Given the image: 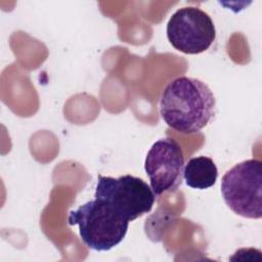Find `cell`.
Listing matches in <instances>:
<instances>
[{
	"label": "cell",
	"instance_id": "2",
	"mask_svg": "<svg viewBox=\"0 0 262 262\" xmlns=\"http://www.w3.org/2000/svg\"><path fill=\"white\" fill-rule=\"evenodd\" d=\"M68 223L78 225L83 243L97 252L110 251L118 246L126 236L129 227V221L95 198L72 210Z\"/></svg>",
	"mask_w": 262,
	"mask_h": 262
},
{
	"label": "cell",
	"instance_id": "4",
	"mask_svg": "<svg viewBox=\"0 0 262 262\" xmlns=\"http://www.w3.org/2000/svg\"><path fill=\"white\" fill-rule=\"evenodd\" d=\"M94 198L129 222L148 213L156 200L151 187L130 174L117 178L98 175Z\"/></svg>",
	"mask_w": 262,
	"mask_h": 262
},
{
	"label": "cell",
	"instance_id": "5",
	"mask_svg": "<svg viewBox=\"0 0 262 262\" xmlns=\"http://www.w3.org/2000/svg\"><path fill=\"white\" fill-rule=\"evenodd\" d=\"M170 44L185 54H200L213 44L216 29L211 16L195 6L177 9L166 28Z\"/></svg>",
	"mask_w": 262,
	"mask_h": 262
},
{
	"label": "cell",
	"instance_id": "3",
	"mask_svg": "<svg viewBox=\"0 0 262 262\" xmlns=\"http://www.w3.org/2000/svg\"><path fill=\"white\" fill-rule=\"evenodd\" d=\"M221 194L227 207L236 215L249 219L262 217V162L243 161L225 172L221 179Z\"/></svg>",
	"mask_w": 262,
	"mask_h": 262
},
{
	"label": "cell",
	"instance_id": "1",
	"mask_svg": "<svg viewBox=\"0 0 262 262\" xmlns=\"http://www.w3.org/2000/svg\"><path fill=\"white\" fill-rule=\"evenodd\" d=\"M216 98L200 79L181 76L171 80L160 99V114L173 130L194 134L205 128L215 115Z\"/></svg>",
	"mask_w": 262,
	"mask_h": 262
},
{
	"label": "cell",
	"instance_id": "7",
	"mask_svg": "<svg viewBox=\"0 0 262 262\" xmlns=\"http://www.w3.org/2000/svg\"><path fill=\"white\" fill-rule=\"evenodd\" d=\"M218 169L214 161L206 156L191 158L183 169V178L187 186L194 189L212 187L217 180Z\"/></svg>",
	"mask_w": 262,
	"mask_h": 262
},
{
	"label": "cell",
	"instance_id": "6",
	"mask_svg": "<svg viewBox=\"0 0 262 262\" xmlns=\"http://www.w3.org/2000/svg\"><path fill=\"white\" fill-rule=\"evenodd\" d=\"M184 155L180 144L171 137L157 140L146 154L144 170L156 196L173 192L183 179Z\"/></svg>",
	"mask_w": 262,
	"mask_h": 262
}]
</instances>
